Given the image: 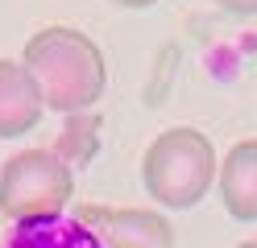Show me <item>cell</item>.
I'll list each match as a JSON object with an SVG mask.
<instances>
[{
  "label": "cell",
  "mask_w": 257,
  "mask_h": 248,
  "mask_svg": "<svg viewBox=\"0 0 257 248\" xmlns=\"http://www.w3.org/2000/svg\"><path fill=\"white\" fill-rule=\"evenodd\" d=\"M0 248H104L79 219H46V223H17Z\"/></svg>",
  "instance_id": "cell-7"
},
{
  "label": "cell",
  "mask_w": 257,
  "mask_h": 248,
  "mask_svg": "<svg viewBox=\"0 0 257 248\" xmlns=\"http://www.w3.org/2000/svg\"><path fill=\"white\" fill-rule=\"evenodd\" d=\"M95 149H100V116H91V112L67 116V124H62L58 141H54V153L75 170V165H87L95 157Z\"/></svg>",
  "instance_id": "cell-8"
},
{
  "label": "cell",
  "mask_w": 257,
  "mask_h": 248,
  "mask_svg": "<svg viewBox=\"0 0 257 248\" xmlns=\"http://www.w3.org/2000/svg\"><path fill=\"white\" fill-rule=\"evenodd\" d=\"M75 194V170L54 149H21L0 165V215L13 223L62 219Z\"/></svg>",
  "instance_id": "cell-3"
},
{
  "label": "cell",
  "mask_w": 257,
  "mask_h": 248,
  "mask_svg": "<svg viewBox=\"0 0 257 248\" xmlns=\"http://www.w3.org/2000/svg\"><path fill=\"white\" fill-rule=\"evenodd\" d=\"M116 5H124V9H150V5H158V0H116Z\"/></svg>",
  "instance_id": "cell-10"
},
{
  "label": "cell",
  "mask_w": 257,
  "mask_h": 248,
  "mask_svg": "<svg viewBox=\"0 0 257 248\" xmlns=\"http://www.w3.org/2000/svg\"><path fill=\"white\" fill-rule=\"evenodd\" d=\"M220 9H228L232 17H257V0H216Z\"/></svg>",
  "instance_id": "cell-9"
},
{
  "label": "cell",
  "mask_w": 257,
  "mask_h": 248,
  "mask_svg": "<svg viewBox=\"0 0 257 248\" xmlns=\"http://www.w3.org/2000/svg\"><path fill=\"white\" fill-rule=\"evenodd\" d=\"M220 198L224 211L240 223H257V137L236 141L220 161Z\"/></svg>",
  "instance_id": "cell-6"
},
{
  "label": "cell",
  "mask_w": 257,
  "mask_h": 248,
  "mask_svg": "<svg viewBox=\"0 0 257 248\" xmlns=\"http://www.w3.org/2000/svg\"><path fill=\"white\" fill-rule=\"evenodd\" d=\"M21 66L34 75L46 112L79 116L100 104L108 91V58L100 42H91L83 29L46 25L25 42Z\"/></svg>",
  "instance_id": "cell-1"
},
{
  "label": "cell",
  "mask_w": 257,
  "mask_h": 248,
  "mask_svg": "<svg viewBox=\"0 0 257 248\" xmlns=\"http://www.w3.org/2000/svg\"><path fill=\"white\" fill-rule=\"evenodd\" d=\"M75 219L104 248H174V223L166 219V211L87 203L75 211Z\"/></svg>",
  "instance_id": "cell-4"
},
{
  "label": "cell",
  "mask_w": 257,
  "mask_h": 248,
  "mask_svg": "<svg viewBox=\"0 0 257 248\" xmlns=\"http://www.w3.org/2000/svg\"><path fill=\"white\" fill-rule=\"evenodd\" d=\"M46 116L42 91L21 62L0 58V141L29 137Z\"/></svg>",
  "instance_id": "cell-5"
},
{
  "label": "cell",
  "mask_w": 257,
  "mask_h": 248,
  "mask_svg": "<svg viewBox=\"0 0 257 248\" xmlns=\"http://www.w3.org/2000/svg\"><path fill=\"white\" fill-rule=\"evenodd\" d=\"M236 248H257V240H245V244H236Z\"/></svg>",
  "instance_id": "cell-11"
},
{
  "label": "cell",
  "mask_w": 257,
  "mask_h": 248,
  "mask_svg": "<svg viewBox=\"0 0 257 248\" xmlns=\"http://www.w3.org/2000/svg\"><path fill=\"white\" fill-rule=\"evenodd\" d=\"M216 174H220V161H216L212 137L191 124L158 132L146 157H141V182H146L150 198L166 211H191L212 190Z\"/></svg>",
  "instance_id": "cell-2"
}]
</instances>
